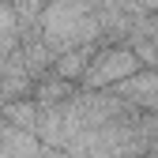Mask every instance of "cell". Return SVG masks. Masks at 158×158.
Returning a JSON list of instances; mask_svg holds the SVG:
<instances>
[{
    "label": "cell",
    "instance_id": "6da1fadb",
    "mask_svg": "<svg viewBox=\"0 0 158 158\" xmlns=\"http://www.w3.org/2000/svg\"><path fill=\"white\" fill-rule=\"evenodd\" d=\"M139 72V60L128 45H102L94 53V60L87 75L79 79V90H113L117 83H124Z\"/></svg>",
    "mask_w": 158,
    "mask_h": 158
}]
</instances>
